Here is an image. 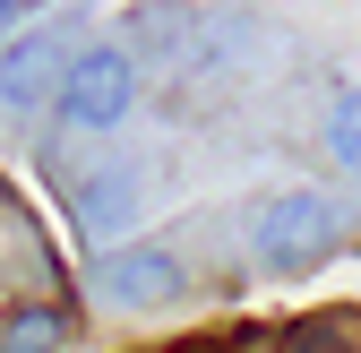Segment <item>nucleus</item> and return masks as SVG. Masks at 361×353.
<instances>
[{
  "mask_svg": "<svg viewBox=\"0 0 361 353\" xmlns=\"http://www.w3.org/2000/svg\"><path fill=\"white\" fill-rule=\"evenodd\" d=\"M18 26H26V0H0V52L18 43Z\"/></svg>",
  "mask_w": 361,
  "mask_h": 353,
  "instance_id": "obj_9",
  "label": "nucleus"
},
{
  "mask_svg": "<svg viewBox=\"0 0 361 353\" xmlns=\"http://www.w3.org/2000/svg\"><path fill=\"white\" fill-rule=\"evenodd\" d=\"M155 190H164L155 164H104V172H86V181L69 190V225L95 241V250H121V233L155 207Z\"/></svg>",
  "mask_w": 361,
  "mask_h": 353,
  "instance_id": "obj_4",
  "label": "nucleus"
},
{
  "mask_svg": "<svg viewBox=\"0 0 361 353\" xmlns=\"http://www.w3.org/2000/svg\"><path fill=\"white\" fill-rule=\"evenodd\" d=\"M180 258L164 241H121V250H95V301L104 311H164L180 301Z\"/></svg>",
  "mask_w": 361,
  "mask_h": 353,
  "instance_id": "obj_5",
  "label": "nucleus"
},
{
  "mask_svg": "<svg viewBox=\"0 0 361 353\" xmlns=\"http://www.w3.org/2000/svg\"><path fill=\"white\" fill-rule=\"evenodd\" d=\"M190 353H207V345H190Z\"/></svg>",
  "mask_w": 361,
  "mask_h": 353,
  "instance_id": "obj_10",
  "label": "nucleus"
},
{
  "mask_svg": "<svg viewBox=\"0 0 361 353\" xmlns=\"http://www.w3.org/2000/svg\"><path fill=\"white\" fill-rule=\"evenodd\" d=\"M69 345V311L61 301H18L0 311V353H61Z\"/></svg>",
  "mask_w": 361,
  "mask_h": 353,
  "instance_id": "obj_6",
  "label": "nucleus"
},
{
  "mask_svg": "<svg viewBox=\"0 0 361 353\" xmlns=\"http://www.w3.org/2000/svg\"><path fill=\"white\" fill-rule=\"evenodd\" d=\"M276 353H353V336H344L336 319H319V328L301 319V328H284V345H276Z\"/></svg>",
  "mask_w": 361,
  "mask_h": 353,
  "instance_id": "obj_8",
  "label": "nucleus"
},
{
  "mask_svg": "<svg viewBox=\"0 0 361 353\" xmlns=\"http://www.w3.org/2000/svg\"><path fill=\"white\" fill-rule=\"evenodd\" d=\"M344 241H353V207L336 190H284V198H267V215L250 225L258 268H276V276L319 268V258H336Z\"/></svg>",
  "mask_w": 361,
  "mask_h": 353,
  "instance_id": "obj_1",
  "label": "nucleus"
},
{
  "mask_svg": "<svg viewBox=\"0 0 361 353\" xmlns=\"http://www.w3.org/2000/svg\"><path fill=\"white\" fill-rule=\"evenodd\" d=\"M86 52L78 26H35L0 52V121H35V112H61V86H69V61Z\"/></svg>",
  "mask_w": 361,
  "mask_h": 353,
  "instance_id": "obj_3",
  "label": "nucleus"
},
{
  "mask_svg": "<svg viewBox=\"0 0 361 353\" xmlns=\"http://www.w3.org/2000/svg\"><path fill=\"white\" fill-rule=\"evenodd\" d=\"M129 104H138V61H129V43H86V52L69 61V86H61V129L69 138H104V129L129 121Z\"/></svg>",
  "mask_w": 361,
  "mask_h": 353,
  "instance_id": "obj_2",
  "label": "nucleus"
},
{
  "mask_svg": "<svg viewBox=\"0 0 361 353\" xmlns=\"http://www.w3.org/2000/svg\"><path fill=\"white\" fill-rule=\"evenodd\" d=\"M327 155L344 172H361V86H336L327 95Z\"/></svg>",
  "mask_w": 361,
  "mask_h": 353,
  "instance_id": "obj_7",
  "label": "nucleus"
}]
</instances>
